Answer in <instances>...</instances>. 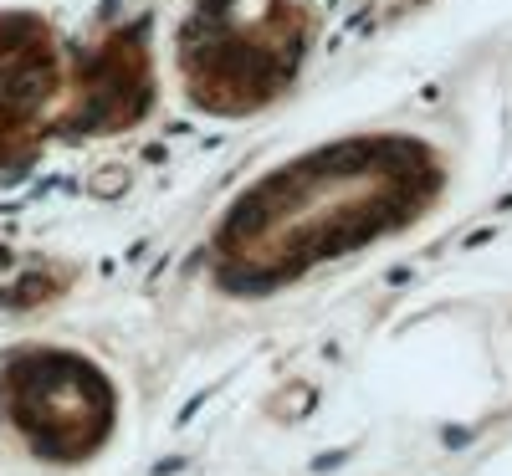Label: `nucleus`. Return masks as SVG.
Wrapping results in <instances>:
<instances>
[{
    "label": "nucleus",
    "mask_w": 512,
    "mask_h": 476,
    "mask_svg": "<svg viewBox=\"0 0 512 476\" xmlns=\"http://www.w3.org/2000/svg\"><path fill=\"white\" fill-rule=\"evenodd\" d=\"M103 389L88 374V364H57V359H36L21 364L16 374V415L31 425L36 441L52 446H88L93 430L103 425Z\"/></svg>",
    "instance_id": "1"
}]
</instances>
